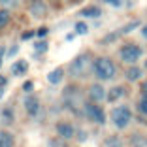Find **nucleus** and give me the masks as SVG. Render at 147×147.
Instances as JSON below:
<instances>
[{"label":"nucleus","instance_id":"obj_2","mask_svg":"<svg viewBox=\"0 0 147 147\" xmlns=\"http://www.w3.org/2000/svg\"><path fill=\"white\" fill-rule=\"evenodd\" d=\"M111 119L117 128H125V126H128L130 119H132V113H130V109L126 106H119V108H115L111 111Z\"/></svg>","mask_w":147,"mask_h":147},{"label":"nucleus","instance_id":"obj_22","mask_svg":"<svg viewBox=\"0 0 147 147\" xmlns=\"http://www.w3.org/2000/svg\"><path fill=\"white\" fill-rule=\"evenodd\" d=\"M51 147H66L64 142H59V140H53L51 142Z\"/></svg>","mask_w":147,"mask_h":147},{"label":"nucleus","instance_id":"obj_9","mask_svg":"<svg viewBox=\"0 0 147 147\" xmlns=\"http://www.w3.org/2000/svg\"><path fill=\"white\" fill-rule=\"evenodd\" d=\"M45 11H47V8H45L43 2H32V6H30V13L32 15L42 17V15H45Z\"/></svg>","mask_w":147,"mask_h":147},{"label":"nucleus","instance_id":"obj_5","mask_svg":"<svg viewBox=\"0 0 147 147\" xmlns=\"http://www.w3.org/2000/svg\"><path fill=\"white\" fill-rule=\"evenodd\" d=\"M85 113H87V117H89L91 121L98 123V125H102V123L106 121V115H104V111H102V108H98L96 104H87L85 106Z\"/></svg>","mask_w":147,"mask_h":147},{"label":"nucleus","instance_id":"obj_30","mask_svg":"<svg viewBox=\"0 0 147 147\" xmlns=\"http://www.w3.org/2000/svg\"><path fill=\"white\" fill-rule=\"evenodd\" d=\"M145 66H147V61H145Z\"/></svg>","mask_w":147,"mask_h":147},{"label":"nucleus","instance_id":"obj_25","mask_svg":"<svg viewBox=\"0 0 147 147\" xmlns=\"http://www.w3.org/2000/svg\"><path fill=\"white\" fill-rule=\"evenodd\" d=\"M142 92H143V96L147 98V81H143V85H142Z\"/></svg>","mask_w":147,"mask_h":147},{"label":"nucleus","instance_id":"obj_10","mask_svg":"<svg viewBox=\"0 0 147 147\" xmlns=\"http://www.w3.org/2000/svg\"><path fill=\"white\" fill-rule=\"evenodd\" d=\"M62 68H55L53 72H49L47 74V81L49 83H53V85H57V83H61V79H62Z\"/></svg>","mask_w":147,"mask_h":147},{"label":"nucleus","instance_id":"obj_20","mask_svg":"<svg viewBox=\"0 0 147 147\" xmlns=\"http://www.w3.org/2000/svg\"><path fill=\"white\" fill-rule=\"evenodd\" d=\"M76 32H78V34H87V25L85 23H78V25H76Z\"/></svg>","mask_w":147,"mask_h":147},{"label":"nucleus","instance_id":"obj_26","mask_svg":"<svg viewBox=\"0 0 147 147\" xmlns=\"http://www.w3.org/2000/svg\"><path fill=\"white\" fill-rule=\"evenodd\" d=\"M25 89H26V91H30V89H32V83H30V81L25 83Z\"/></svg>","mask_w":147,"mask_h":147},{"label":"nucleus","instance_id":"obj_3","mask_svg":"<svg viewBox=\"0 0 147 147\" xmlns=\"http://www.w3.org/2000/svg\"><path fill=\"white\" fill-rule=\"evenodd\" d=\"M119 55H121V59L125 62H136L142 57V49H140V45H136V43H125L121 47V51H119Z\"/></svg>","mask_w":147,"mask_h":147},{"label":"nucleus","instance_id":"obj_15","mask_svg":"<svg viewBox=\"0 0 147 147\" xmlns=\"http://www.w3.org/2000/svg\"><path fill=\"white\" fill-rule=\"evenodd\" d=\"M81 15L83 17H98L100 9L98 8H85V9H81Z\"/></svg>","mask_w":147,"mask_h":147},{"label":"nucleus","instance_id":"obj_8","mask_svg":"<svg viewBox=\"0 0 147 147\" xmlns=\"http://www.w3.org/2000/svg\"><path fill=\"white\" fill-rule=\"evenodd\" d=\"M25 108H26V111H28V115H36V113H38V109H40L38 98H36V96H26Z\"/></svg>","mask_w":147,"mask_h":147},{"label":"nucleus","instance_id":"obj_27","mask_svg":"<svg viewBox=\"0 0 147 147\" xmlns=\"http://www.w3.org/2000/svg\"><path fill=\"white\" fill-rule=\"evenodd\" d=\"M2 57H4V49L0 47V66H2Z\"/></svg>","mask_w":147,"mask_h":147},{"label":"nucleus","instance_id":"obj_4","mask_svg":"<svg viewBox=\"0 0 147 147\" xmlns=\"http://www.w3.org/2000/svg\"><path fill=\"white\" fill-rule=\"evenodd\" d=\"M87 64H89V55H79L78 59H74L72 64H70L72 76H81V74H85Z\"/></svg>","mask_w":147,"mask_h":147},{"label":"nucleus","instance_id":"obj_6","mask_svg":"<svg viewBox=\"0 0 147 147\" xmlns=\"http://www.w3.org/2000/svg\"><path fill=\"white\" fill-rule=\"evenodd\" d=\"M89 96H91L92 102H102L108 94H106V91H104L102 85H92L91 89H89Z\"/></svg>","mask_w":147,"mask_h":147},{"label":"nucleus","instance_id":"obj_17","mask_svg":"<svg viewBox=\"0 0 147 147\" xmlns=\"http://www.w3.org/2000/svg\"><path fill=\"white\" fill-rule=\"evenodd\" d=\"M47 49V42H43V40H40V42H36L34 43V51H38V53H43Z\"/></svg>","mask_w":147,"mask_h":147},{"label":"nucleus","instance_id":"obj_24","mask_svg":"<svg viewBox=\"0 0 147 147\" xmlns=\"http://www.w3.org/2000/svg\"><path fill=\"white\" fill-rule=\"evenodd\" d=\"M0 2H2L4 6H13L15 2H17V0H0Z\"/></svg>","mask_w":147,"mask_h":147},{"label":"nucleus","instance_id":"obj_12","mask_svg":"<svg viewBox=\"0 0 147 147\" xmlns=\"http://www.w3.org/2000/svg\"><path fill=\"white\" fill-rule=\"evenodd\" d=\"M123 94H125V89H123V87H113L111 91L108 92V96H106V98H108L109 102H115V100L121 98Z\"/></svg>","mask_w":147,"mask_h":147},{"label":"nucleus","instance_id":"obj_14","mask_svg":"<svg viewBox=\"0 0 147 147\" xmlns=\"http://www.w3.org/2000/svg\"><path fill=\"white\" fill-rule=\"evenodd\" d=\"M25 72H26V61H19L13 64V74L15 76H23Z\"/></svg>","mask_w":147,"mask_h":147},{"label":"nucleus","instance_id":"obj_28","mask_svg":"<svg viewBox=\"0 0 147 147\" xmlns=\"http://www.w3.org/2000/svg\"><path fill=\"white\" fill-rule=\"evenodd\" d=\"M142 34H143V38H147V25L143 26V30H142Z\"/></svg>","mask_w":147,"mask_h":147},{"label":"nucleus","instance_id":"obj_16","mask_svg":"<svg viewBox=\"0 0 147 147\" xmlns=\"http://www.w3.org/2000/svg\"><path fill=\"white\" fill-rule=\"evenodd\" d=\"M8 21H9V13L6 9H0V28H4L8 25Z\"/></svg>","mask_w":147,"mask_h":147},{"label":"nucleus","instance_id":"obj_29","mask_svg":"<svg viewBox=\"0 0 147 147\" xmlns=\"http://www.w3.org/2000/svg\"><path fill=\"white\" fill-rule=\"evenodd\" d=\"M2 92H4V87H0V96H2Z\"/></svg>","mask_w":147,"mask_h":147},{"label":"nucleus","instance_id":"obj_1","mask_svg":"<svg viewBox=\"0 0 147 147\" xmlns=\"http://www.w3.org/2000/svg\"><path fill=\"white\" fill-rule=\"evenodd\" d=\"M92 70H94L96 78L98 79H111L115 76V64H113L111 59L108 57H98L94 62H92Z\"/></svg>","mask_w":147,"mask_h":147},{"label":"nucleus","instance_id":"obj_7","mask_svg":"<svg viewBox=\"0 0 147 147\" xmlns=\"http://www.w3.org/2000/svg\"><path fill=\"white\" fill-rule=\"evenodd\" d=\"M57 132H59L61 138L68 140V138L74 136V126L70 125V123H59V125H57Z\"/></svg>","mask_w":147,"mask_h":147},{"label":"nucleus","instance_id":"obj_11","mask_svg":"<svg viewBox=\"0 0 147 147\" xmlns=\"http://www.w3.org/2000/svg\"><path fill=\"white\" fill-rule=\"evenodd\" d=\"M0 147H13V136L9 132H0Z\"/></svg>","mask_w":147,"mask_h":147},{"label":"nucleus","instance_id":"obj_21","mask_svg":"<svg viewBox=\"0 0 147 147\" xmlns=\"http://www.w3.org/2000/svg\"><path fill=\"white\" fill-rule=\"evenodd\" d=\"M132 145H134V147H147V142H145V140H142V138H134Z\"/></svg>","mask_w":147,"mask_h":147},{"label":"nucleus","instance_id":"obj_19","mask_svg":"<svg viewBox=\"0 0 147 147\" xmlns=\"http://www.w3.org/2000/svg\"><path fill=\"white\" fill-rule=\"evenodd\" d=\"M106 145L108 147H121V140L119 138H109L108 142H106Z\"/></svg>","mask_w":147,"mask_h":147},{"label":"nucleus","instance_id":"obj_18","mask_svg":"<svg viewBox=\"0 0 147 147\" xmlns=\"http://www.w3.org/2000/svg\"><path fill=\"white\" fill-rule=\"evenodd\" d=\"M138 109L143 113V115H147V98H145V96H143V98L138 102Z\"/></svg>","mask_w":147,"mask_h":147},{"label":"nucleus","instance_id":"obj_23","mask_svg":"<svg viewBox=\"0 0 147 147\" xmlns=\"http://www.w3.org/2000/svg\"><path fill=\"white\" fill-rule=\"evenodd\" d=\"M106 2H109V4H111V6H115V8H119V6L123 4L121 0H106Z\"/></svg>","mask_w":147,"mask_h":147},{"label":"nucleus","instance_id":"obj_13","mask_svg":"<svg viewBox=\"0 0 147 147\" xmlns=\"http://www.w3.org/2000/svg\"><path fill=\"white\" fill-rule=\"evenodd\" d=\"M142 78V70L138 68V66H132V68H128V72H126V79L128 81H136V79Z\"/></svg>","mask_w":147,"mask_h":147}]
</instances>
